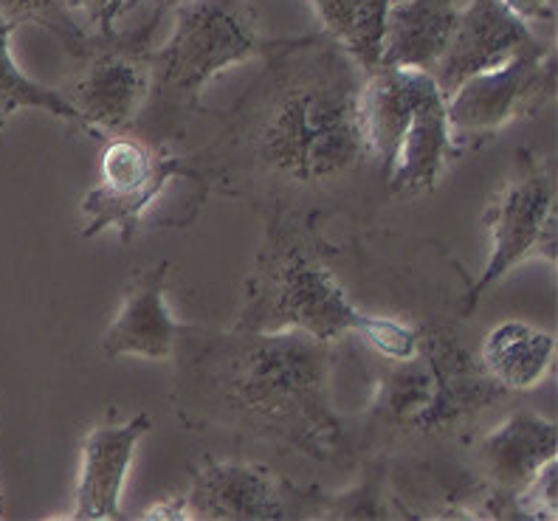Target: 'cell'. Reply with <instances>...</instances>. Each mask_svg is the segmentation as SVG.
<instances>
[{
  "label": "cell",
  "instance_id": "cell-2",
  "mask_svg": "<svg viewBox=\"0 0 558 521\" xmlns=\"http://www.w3.org/2000/svg\"><path fill=\"white\" fill-rule=\"evenodd\" d=\"M195 332L178 366V403L204 423L240 428L314 460L344 448L327 341L305 332Z\"/></svg>",
  "mask_w": 558,
  "mask_h": 521
},
{
  "label": "cell",
  "instance_id": "cell-17",
  "mask_svg": "<svg viewBox=\"0 0 558 521\" xmlns=\"http://www.w3.org/2000/svg\"><path fill=\"white\" fill-rule=\"evenodd\" d=\"M556 359V336L527 322H502L485 336L480 364L505 392H524L542 384Z\"/></svg>",
  "mask_w": 558,
  "mask_h": 521
},
{
  "label": "cell",
  "instance_id": "cell-12",
  "mask_svg": "<svg viewBox=\"0 0 558 521\" xmlns=\"http://www.w3.org/2000/svg\"><path fill=\"white\" fill-rule=\"evenodd\" d=\"M167 279H170V263L150 265L147 271L133 274L124 288L122 307L105 332V359L142 355V359L163 361L175 355V344L190 332V327L175 322L167 307Z\"/></svg>",
  "mask_w": 558,
  "mask_h": 521
},
{
  "label": "cell",
  "instance_id": "cell-26",
  "mask_svg": "<svg viewBox=\"0 0 558 521\" xmlns=\"http://www.w3.org/2000/svg\"><path fill=\"white\" fill-rule=\"evenodd\" d=\"M0 513H3V494H0Z\"/></svg>",
  "mask_w": 558,
  "mask_h": 521
},
{
  "label": "cell",
  "instance_id": "cell-20",
  "mask_svg": "<svg viewBox=\"0 0 558 521\" xmlns=\"http://www.w3.org/2000/svg\"><path fill=\"white\" fill-rule=\"evenodd\" d=\"M0 17L14 28L26 23L46 28L74 60H82L88 51L90 32L76 21L71 0H0Z\"/></svg>",
  "mask_w": 558,
  "mask_h": 521
},
{
  "label": "cell",
  "instance_id": "cell-11",
  "mask_svg": "<svg viewBox=\"0 0 558 521\" xmlns=\"http://www.w3.org/2000/svg\"><path fill=\"white\" fill-rule=\"evenodd\" d=\"M153 428L147 412H138L128 423H105L82 443L80 476L71 519L110 521L124 519L122 490L138 440Z\"/></svg>",
  "mask_w": 558,
  "mask_h": 521
},
{
  "label": "cell",
  "instance_id": "cell-3",
  "mask_svg": "<svg viewBox=\"0 0 558 521\" xmlns=\"http://www.w3.org/2000/svg\"><path fill=\"white\" fill-rule=\"evenodd\" d=\"M234 330L305 332L333 344L355 332L392 361L417 352V330L396 318L361 313L333 271L300 238L296 215L274 211L257 268L245 284V305Z\"/></svg>",
  "mask_w": 558,
  "mask_h": 521
},
{
  "label": "cell",
  "instance_id": "cell-5",
  "mask_svg": "<svg viewBox=\"0 0 558 521\" xmlns=\"http://www.w3.org/2000/svg\"><path fill=\"white\" fill-rule=\"evenodd\" d=\"M163 17V9L153 14L133 32H90L88 51L80 62L74 80L60 90L80 116L82 130L102 138L130 133L150 94L153 69V35Z\"/></svg>",
  "mask_w": 558,
  "mask_h": 521
},
{
  "label": "cell",
  "instance_id": "cell-13",
  "mask_svg": "<svg viewBox=\"0 0 558 521\" xmlns=\"http://www.w3.org/2000/svg\"><path fill=\"white\" fill-rule=\"evenodd\" d=\"M451 156H454V133L446 113V96L440 94L429 71L417 69L415 105L396 163L389 170L387 195L401 197L435 190Z\"/></svg>",
  "mask_w": 558,
  "mask_h": 521
},
{
  "label": "cell",
  "instance_id": "cell-14",
  "mask_svg": "<svg viewBox=\"0 0 558 521\" xmlns=\"http://www.w3.org/2000/svg\"><path fill=\"white\" fill-rule=\"evenodd\" d=\"M556 423L536 412H513L477 446V462L494 494L517 496L524 485L556 460Z\"/></svg>",
  "mask_w": 558,
  "mask_h": 521
},
{
  "label": "cell",
  "instance_id": "cell-4",
  "mask_svg": "<svg viewBox=\"0 0 558 521\" xmlns=\"http://www.w3.org/2000/svg\"><path fill=\"white\" fill-rule=\"evenodd\" d=\"M175 26L153 48L150 94L133 124V136L167 144L201 113L206 82L252 57H266L279 40L259 32L252 0H178Z\"/></svg>",
  "mask_w": 558,
  "mask_h": 521
},
{
  "label": "cell",
  "instance_id": "cell-7",
  "mask_svg": "<svg viewBox=\"0 0 558 521\" xmlns=\"http://www.w3.org/2000/svg\"><path fill=\"white\" fill-rule=\"evenodd\" d=\"M195 178L186 161L170 156L163 144H153L133 133L110 136L102 153V181L85 192L80 204L82 238H99L117 229L122 243L136 238L144 211L156 204L167 183Z\"/></svg>",
  "mask_w": 558,
  "mask_h": 521
},
{
  "label": "cell",
  "instance_id": "cell-18",
  "mask_svg": "<svg viewBox=\"0 0 558 521\" xmlns=\"http://www.w3.org/2000/svg\"><path fill=\"white\" fill-rule=\"evenodd\" d=\"M325 23V35L339 43L364 71L381 57L384 26L392 0H311Z\"/></svg>",
  "mask_w": 558,
  "mask_h": 521
},
{
  "label": "cell",
  "instance_id": "cell-6",
  "mask_svg": "<svg viewBox=\"0 0 558 521\" xmlns=\"http://www.w3.org/2000/svg\"><path fill=\"white\" fill-rule=\"evenodd\" d=\"M490 231V254L483 274L465 293L463 313L527 257L556 263V175L553 167L533 149H517V167L485 211Z\"/></svg>",
  "mask_w": 558,
  "mask_h": 521
},
{
  "label": "cell",
  "instance_id": "cell-1",
  "mask_svg": "<svg viewBox=\"0 0 558 521\" xmlns=\"http://www.w3.org/2000/svg\"><path fill=\"white\" fill-rule=\"evenodd\" d=\"M364 74L327 35L279 40L218 138L186 167L271 215L341 197L375 170L359 116Z\"/></svg>",
  "mask_w": 558,
  "mask_h": 521
},
{
  "label": "cell",
  "instance_id": "cell-23",
  "mask_svg": "<svg viewBox=\"0 0 558 521\" xmlns=\"http://www.w3.org/2000/svg\"><path fill=\"white\" fill-rule=\"evenodd\" d=\"M505 7L519 14L524 23H550L553 3L550 0H502Z\"/></svg>",
  "mask_w": 558,
  "mask_h": 521
},
{
  "label": "cell",
  "instance_id": "cell-22",
  "mask_svg": "<svg viewBox=\"0 0 558 521\" xmlns=\"http://www.w3.org/2000/svg\"><path fill=\"white\" fill-rule=\"evenodd\" d=\"M71 7L74 12L80 9L88 17L94 35H110V32H117L113 23L128 9V0H71Z\"/></svg>",
  "mask_w": 558,
  "mask_h": 521
},
{
  "label": "cell",
  "instance_id": "cell-8",
  "mask_svg": "<svg viewBox=\"0 0 558 521\" xmlns=\"http://www.w3.org/2000/svg\"><path fill=\"white\" fill-rule=\"evenodd\" d=\"M556 96V54L533 43L497 69L480 71L446 99L454 136H488L533 116Z\"/></svg>",
  "mask_w": 558,
  "mask_h": 521
},
{
  "label": "cell",
  "instance_id": "cell-25",
  "mask_svg": "<svg viewBox=\"0 0 558 521\" xmlns=\"http://www.w3.org/2000/svg\"><path fill=\"white\" fill-rule=\"evenodd\" d=\"M128 3H130V0H128ZM153 3H156V7H153V9H163V12H170V9L175 7L178 0H153Z\"/></svg>",
  "mask_w": 558,
  "mask_h": 521
},
{
  "label": "cell",
  "instance_id": "cell-15",
  "mask_svg": "<svg viewBox=\"0 0 558 521\" xmlns=\"http://www.w3.org/2000/svg\"><path fill=\"white\" fill-rule=\"evenodd\" d=\"M415 71L375 65L364 74L359 90L361 130L375 158L378 181L387 190V178L396 163L398 147L407 133L412 105H415Z\"/></svg>",
  "mask_w": 558,
  "mask_h": 521
},
{
  "label": "cell",
  "instance_id": "cell-24",
  "mask_svg": "<svg viewBox=\"0 0 558 521\" xmlns=\"http://www.w3.org/2000/svg\"><path fill=\"white\" fill-rule=\"evenodd\" d=\"M144 519H190V516H186V501L184 499L163 501V505H158V508L147 510Z\"/></svg>",
  "mask_w": 558,
  "mask_h": 521
},
{
  "label": "cell",
  "instance_id": "cell-19",
  "mask_svg": "<svg viewBox=\"0 0 558 521\" xmlns=\"http://www.w3.org/2000/svg\"><path fill=\"white\" fill-rule=\"evenodd\" d=\"M17 28L12 23H7L0 17V130L7 128V122L12 119L17 110L23 108H37L46 110V113L57 116V119H65V122L76 124L82 130L80 116L71 108L69 99L54 88H46L40 82L28 80L17 65H14L12 48L9 40Z\"/></svg>",
  "mask_w": 558,
  "mask_h": 521
},
{
  "label": "cell",
  "instance_id": "cell-10",
  "mask_svg": "<svg viewBox=\"0 0 558 521\" xmlns=\"http://www.w3.org/2000/svg\"><path fill=\"white\" fill-rule=\"evenodd\" d=\"M533 43H538V37L531 26L502 0H471L463 12H457L449 46L432 69V76L449 99L469 76L497 69Z\"/></svg>",
  "mask_w": 558,
  "mask_h": 521
},
{
  "label": "cell",
  "instance_id": "cell-21",
  "mask_svg": "<svg viewBox=\"0 0 558 521\" xmlns=\"http://www.w3.org/2000/svg\"><path fill=\"white\" fill-rule=\"evenodd\" d=\"M513 501H517L519 519H556V460L547 462V465L524 485V490H519V494L513 496Z\"/></svg>",
  "mask_w": 558,
  "mask_h": 521
},
{
  "label": "cell",
  "instance_id": "cell-9",
  "mask_svg": "<svg viewBox=\"0 0 558 521\" xmlns=\"http://www.w3.org/2000/svg\"><path fill=\"white\" fill-rule=\"evenodd\" d=\"M190 519L209 521H282L314 513L307 496L252 462L204 460L192 468L190 494L184 496Z\"/></svg>",
  "mask_w": 558,
  "mask_h": 521
},
{
  "label": "cell",
  "instance_id": "cell-16",
  "mask_svg": "<svg viewBox=\"0 0 558 521\" xmlns=\"http://www.w3.org/2000/svg\"><path fill=\"white\" fill-rule=\"evenodd\" d=\"M454 0H392L384 26L378 65L429 71L442 57L454 32Z\"/></svg>",
  "mask_w": 558,
  "mask_h": 521
}]
</instances>
